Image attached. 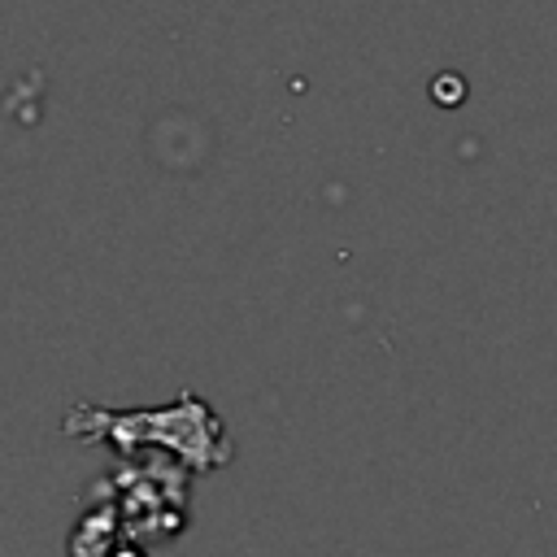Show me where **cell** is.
<instances>
[{"label": "cell", "mask_w": 557, "mask_h": 557, "mask_svg": "<svg viewBox=\"0 0 557 557\" xmlns=\"http://www.w3.org/2000/svg\"><path fill=\"white\" fill-rule=\"evenodd\" d=\"M65 431L78 435V440H109L126 457L135 448L161 444L196 470H213V466L231 461V440H226L218 413L191 392H183L178 405H161V409H126V413H117V409H74L65 418Z\"/></svg>", "instance_id": "6da1fadb"}]
</instances>
